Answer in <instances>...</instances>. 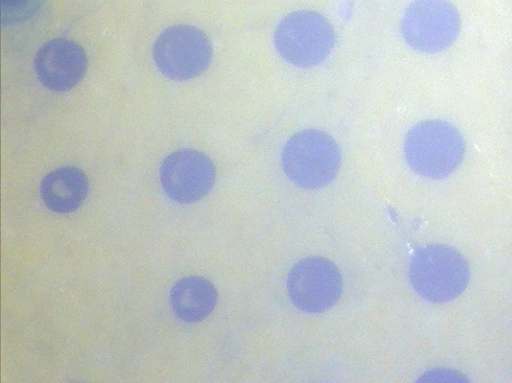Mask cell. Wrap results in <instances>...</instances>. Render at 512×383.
Returning <instances> with one entry per match:
<instances>
[{
  "label": "cell",
  "mask_w": 512,
  "mask_h": 383,
  "mask_svg": "<svg viewBox=\"0 0 512 383\" xmlns=\"http://www.w3.org/2000/svg\"><path fill=\"white\" fill-rule=\"evenodd\" d=\"M465 142L461 133L442 120H425L414 125L404 140V157L419 176L441 179L461 163Z\"/></svg>",
  "instance_id": "obj_1"
},
{
  "label": "cell",
  "mask_w": 512,
  "mask_h": 383,
  "mask_svg": "<svg viewBox=\"0 0 512 383\" xmlns=\"http://www.w3.org/2000/svg\"><path fill=\"white\" fill-rule=\"evenodd\" d=\"M409 279L424 299L448 302L458 297L470 279L464 256L445 244H428L418 248L409 264Z\"/></svg>",
  "instance_id": "obj_2"
},
{
  "label": "cell",
  "mask_w": 512,
  "mask_h": 383,
  "mask_svg": "<svg viewBox=\"0 0 512 383\" xmlns=\"http://www.w3.org/2000/svg\"><path fill=\"white\" fill-rule=\"evenodd\" d=\"M283 171L297 186L315 190L328 185L341 163L335 140L318 129L295 133L286 142L281 156Z\"/></svg>",
  "instance_id": "obj_3"
},
{
  "label": "cell",
  "mask_w": 512,
  "mask_h": 383,
  "mask_svg": "<svg viewBox=\"0 0 512 383\" xmlns=\"http://www.w3.org/2000/svg\"><path fill=\"white\" fill-rule=\"evenodd\" d=\"M334 43L330 22L311 10L288 14L278 23L274 33V45L279 55L288 63L304 68L324 61Z\"/></svg>",
  "instance_id": "obj_4"
},
{
  "label": "cell",
  "mask_w": 512,
  "mask_h": 383,
  "mask_svg": "<svg viewBox=\"0 0 512 383\" xmlns=\"http://www.w3.org/2000/svg\"><path fill=\"white\" fill-rule=\"evenodd\" d=\"M152 53L158 70L165 77L186 81L201 75L209 67L212 46L200 29L175 25L157 37Z\"/></svg>",
  "instance_id": "obj_5"
},
{
  "label": "cell",
  "mask_w": 512,
  "mask_h": 383,
  "mask_svg": "<svg viewBox=\"0 0 512 383\" xmlns=\"http://www.w3.org/2000/svg\"><path fill=\"white\" fill-rule=\"evenodd\" d=\"M459 31L458 11L447 0H413L401 20L404 41L423 53L445 50L455 41Z\"/></svg>",
  "instance_id": "obj_6"
},
{
  "label": "cell",
  "mask_w": 512,
  "mask_h": 383,
  "mask_svg": "<svg viewBox=\"0 0 512 383\" xmlns=\"http://www.w3.org/2000/svg\"><path fill=\"white\" fill-rule=\"evenodd\" d=\"M292 304L306 313H321L336 304L342 293V277L334 263L321 256L301 259L286 281Z\"/></svg>",
  "instance_id": "obj_7"
},
{
  "label": "cell",
  "mask_w": 512,
  "mask_h": 383,
  "mask_svg": "<svg viewBox=\"0 0 512 383\" xmlns=\"http://www.w3.org/2000/svg\"><path fill=\"white\" fill-rule=\"evenodd\" d=\"M164 192L173 201L193 203L206 196L215 182L211 159L195 149H180L169 154L159 170Z\"/></svg>",
  "instance_id": "obj_8"
},
{
  "label": "cell",
  "mask_w": 512,
  "mask_h": 383,
  "mask_svg": "<svg viewBox=\"0 0 512 383\" xmlns=\"http://www.w3.org/2000/svg\"><path fill=\"white\" fill-rule=\"evenodd\" d=\"M34 67L44 87L62 92L75 87L84 77L87 57L76 42L56 38L40 47L34 59Z\"/></svg>",
  "instance_id": "obj_9"
},
{
  "label": "cell",
  "mask_w": 512,
  "mask_h": 383,
  "mask_svg": "<svg viewBox=\"0 0 512 383\" xmlns=\"http://www.w3.org/2000/svg\"><path fill=\"white\" fill-rule=\"evenodd\" d=\"M88 189L85 173L72 166L51 171L40 183V195L44 204L57 213L77 210L86 199Z\"/></svg>",
  "instance_id": "obj_10"
},
{
  "label": "cell",
  "mask_w": 512,
  "mask_h": 383,
  "mask_svg": "<svg viewBox=\"0 0 512 383\" xmlns=\"http://www.w3.org/2000/svg\"><path fill=\"white\" fill-rule=\"evenodd\" d=\"M169 296L175 315L188 323L205 319L215 308L218 299L215 286L199 276L178 280L171 288Z\"/></svg>",
  "instance_id": "obj_11"
},
{
  "label": "cell",
  "mask_w": 512,
  "mask_h": 383,
  "mask_svg": "<svg viewBox=\"0 0 512 383\" xmlns=\"http://www.w3.org/2000/svg\"><path fill=\"white\" fill-rule=\"evenodd\" d=\"M42 0H2L4 24L19 22L29 17Z\"/></svg>",
  "instance_id": "obj_12"
},
{
  "label": "cell",
  "mask_w": 512,
  "mask_h": 383,
  "mask_svg": "<svg viewBox=\"0 0 512 383\" xmlns=\"http://www.w3.org/2000/svg\"><path fill=\"white\" fill-rule=\"evenodd\" d=\"M420 382H468L469 380L460 372L451 369H434L425 372Z\"/></svg>",
  "instance_id": "obj_13"
}]
</instances>
